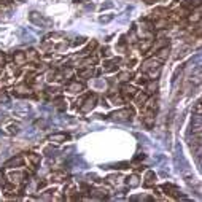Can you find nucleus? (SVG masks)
I'll use <instances>...</instances> for the list:
<instances>
[{"mask_svg": "<svg viewBox=\"0 0 202 202\" xmlns=\"http://www.w3.org/2000/svg\"><path fill=\"white\" fill-rule=\"evenodd\" d=\"M199 5H200L199 0H185V2H183V7L188 8V10H190V8H194V7H199Z\"/></svg>", "mask_w": 202, "mask_h": 202, "instance_id": "nucleus-17", "label": "nucleus"}, {"mask_svg": "<svg viewBox=\"0 0 202 202\" xmlns=\"http://www.w3.org/2000/svg\"><path fill=\"white\" fill-rule=\"evenodd\" d=\"M100 54L105 56V57H107V56H110V49H108V48H102V53H100Z\"/></svg>", "mask_w": 202, "mask_h": 202, "instance_id": "nucleus-36", "label": "nucleus"}, {"mask_svg": "<svg viewBox=\"0 0 202 202\" xmlns=\"http://www.w3.org/2000/svg\"><path fill=\"white\" fill-rule=\"evenodd\" d=\"M25 62V54L24 53H21V51H18V53H15V65H24Z\"/></svg>", "mask_w": 202, "mask_h": 202, "instance_id": "nucleus-12", "label": "nucleus"}, {"mask_svg": "<svg viewBox=\"0 0 202 202\" xmlns=\"http://www.w3.org/2000/svg\"><path fill=\"white\" fill-rule=\"evenodd\" d=\"M24 164V158L22 156H16V158H11V159H8L7 163H5V167H21Z\"/></svg>", "mask_w": 202, "mask_h": 202, "instance_id": "nucleus-6", "label": "nucleus"}, {"mask_svg": "<svg viewBox=\"0 0 202 202\" xmlns=\"http://www.w3.org/2000/svg\"><path fill=\"white\" fill-rule=\"evenodd\" d=\"M131 78H132L131 72H123V73H119V80H121V81H127V80H131Z\"/></svg>", "mask_w": 202, "mask_h": 202, "instance_id": "nucleus-26", "label": "nucleus"}, {"mask_svg": "<svg viewBox=\"0 0 202 202\" xmlns=\"http://www.w3.org/2000/svg\"><path fill=\"white\" fill-rule=\"evenodd\" d=\"M3 65H5V56L2 54V53H0V69H2Z\"/></svg>", "mask_w": 202, "mask_h": 202, "instance_id": "nucleus-37", "label": "nucleus"}, {"mask_svg": "<svg viewBox=\"0 0 202 202\" xmlns=\"http://www.w3.org/2000/svg\"><path fill=\"white\" fill-rule=\"evenodd\" d=\"M78 76H80V78H83V80H89V78L92 76V70H91V69L83 70V72H80V73H78Z\"/></svg>", "mask_w": 202, "mask_h": 202, "instance_id": "nucleus-21", "label": "nucleus"}, {"mask_svg": "<svg viewBox=\"0 0 202 202\" xmlns=\"http://www.w3.org/2000/svg\"><path fill=\"white\" fill-rule=\"evenodd\" d=\"M96 94H91V96H88L85 100H81V103H80V112L81 113H88L94 108V105H96Z\"/></svg>", "mask_w": 202, "mask_h": 202, "instance_id": "nucleus-2", "label": "nucleus"}, {"mask_svg": "<svg viewBox=\"0 0 202 202\" xmlns=\"http://www.w3.org/2000/svg\"><path fill=\"white\" fill-rule=\"evenodd\" d=\"M146 89H148V92H156L158 91V81H150L146 85Z\"/></svg>", "mask_w": 202, "mask_h": 202, "instance_id": "nucleus-23", "label": "nucleus"}, {"mask_svg": "<svg viewBox=\"0 0 202 202\" xmlns=\"http://www.w3.org/2000/svg\"><path fill=\"white\" fill-rule=\"evenodd\" d=\"M29 159L34 163V166H37L40 163V156H35V154H29Z\"/></svg>", "mask_w": 202, "mask_h": 202, "instance_id": "nucleus-33", "label": "nucleus"}, {"mask_svg": "<svg viewBox=\"0 0 202 202\" xmlns=\"http://www.w3.org/2000/svg\"><path fill=\"white\" fill-rule=\"evenodd\" d=\"M167 15H169V11L166 8H154V11H153L154 18H167Z\"/></svg>", "mask_w": 202, "mask_h": 202, "instance_id": "nucleus-15", "label": "nucleus"}, {"mask_svg": "<svg viewBox=\"0 0 202 202\" xmlns=\"http://www.w3.org/2000/svg\"><path fill=\"white\" fill-rule=\"evenodd\" d=\"M27 94H29L27 85H19L13 89V96H16V97H24V96H27Z\"/></svg>", "mask_w": 202, "mask_h": 202, "instance_id": "nucleus-7", "label": "nucleus"}, {"mask_svg": "<svg viewBox=\"0 0 202 202\" xmlns=\"http://www.w3.org/2000/svg\"><path fill=\"white\" fill-rule=\"evenodd\" d=\"M154 180H156V175H154V172L153 170H148L146 173H145V186L146 188H150V186H153L154 185Z\"/></svg>", "mask_w": 202, "mask_h": 202, "instance_id": "nucleus-9", "label": "nucleus"}, {"mask_svg": "<svg viewBox=\"0 0 202 202\" xmlns=\"http://www.w3.org/2000/svg\"><path fill=\"white\" fill-rule=\"evenodd\" d=\"M53 180H54V181H64L65 180V173H62V172L54 173V175H53Z\"/></svg>", "mask_w": 202, "mask_h": 202, "instance_id": "nucleus-24", "label": "nucleus"}, {"mask_svg": "<svg viewBox=\"0 0 202 202\" xmlns=\"http://www.w3.org/2000/svg\"><path fill=\"white\" fill-rule=\"evenodd\" d=\"M86 42V38L85 37H78L76 40H75V42H73V46H78V45H83Z\"/></svg>", "mask_w": 202, "mask_h": 202, "instance_id": "nucleus-32", "label": "nucleus"}, {"mask_svg": "<svg viewBox=\"0 0 202 202\" xmlns=\"http://www.w3.org/2000/svg\"><path fill=\"white\" fill-rule=\"evenodd\" d=\"M163 190L167 193V194H172V196H178L177 193H178V188L177 186H173V185H170V183H166L164 186H163Z\"/></svg>", "mask_w": 202, "mask_h": 202, "instance_id": "nucleus-13", "label": "nucleus"}, {"mask_svg": "<svg viewBox=\"0 0 202 202\" xmlns=\"http://www.w3.org/2000/svg\"><path fill=\"white\" fill-rule=\"evenodd\" d=\"M37 59V51H29L25 54V61H35Z\"/></svg>", "mask_w": 202, "mask_h": 202, "instance_id": "nucleus-27", "label": "nucleus"}, {"mask_svg": "<svg viewBox=\"0 0 202 202\" xmlns=\"http://www.w3.org/2000/svg\"><path fill=\"white\" fill-rule=\"evenodd\" d=\"M49 140L56 142V143H62V142L67 140V135H65V134H53V135L49 137Z\"/></svg>", "mask_w": 202, "mask_h": 202, "instance_id": "nucleus-14", "label": "nucleus"}, {"mask_svg": "<svg viewBox=\"0 0 202 202\" xmlns=\"http://www.w3.org/2000/svg\"><path fill=\"white\" fill-rule=\"evenodd\" d=\"M134 115V110L132 108H123V110H118L115 113H112V118L115 121H119V123H126V121H129Z\"/></svg>", "mask_w": 202, "mask_h": 202, "instance_id": "nucleus-1", "label": "nucleus"}, {"mask_svg": "<svg viewBox=\"0 0 202 202\" xmlns=\"http://www.w3.org/2000/svg\"><path fill=\"white\" fill-rule=\"evenodd\" d=\"M135 97H137V103L140 105V107H143L145 105V102H146V94H135Z\"/></svg>", "mask_w": 202, "mask_h": 202, "instance_id": "nucleus-22", "label": "nucleus"}, {"mask_svg": "<svg viewBox=\"0 0 202 202\" xmlns=\"http://www.w3.org/2000/svg\"><path fill=\"white\" fill-rule=\"evenodd\" d=\"M67 46H69V43L64 42V43H61V45L57 46V51H64V49H67Z\"/></svg>", "mask_w": 202, "mask_h": 202, "instance_id": "nucleus-35", "label": "nucleus"}, {"mask_svg": "<svg viewBox=\"0 0 202 202\" xmlns=\"http://www.w3.org/2000/svg\"><path fill=\"white\" fill-rule=\"evenodd\" d=\"M127 186H131V188L139 186V177H137V175H132V177L127 178Z\"/></svg>", "mask_w": 202, "mask_h": 202, "instance_id": "nucleus-18", "label": "nucleus"}, {"mask_svg": "<svg viewBox=\"0 0 202 202\" xmlns=\"http://www.w3.org/2000/svg\"><path fill=\"white\" fill-rule=\"evenodd\" d=\"M21 2H25V0H21Z\"/></svg>", "mask_w": 202, "mask_h": 202, "instance_id": "nucleus-39", "label": "nucleus"}, {"mask_svg": "<svg viewBox=\"0 0 202 202\" xmlns=\"http://www.w3.org/2000/svg\"><path fill=\"white\" fill-rule=\"evenodd\" d=\"M118 62L119 59H112V61H107L103 62V72H113L118 69Z\"/></svg>", "mask_w": 202, "mask_h": 202, "instance_id": "nucleus-8", "label": "nucleus"}, {"mask_svg": "<svg viewBox=\"0 0 202 202\" xmlns=\"http://www.w3.org/2000/svg\"><path fill=\"white\" fill-rule=\"evenodd\" d=\"M112 167H113V169H127L129 164H127V163H118V164H113Z\"/></svg>", "mask_w": 202, "mask_h": 202, "instance_id": "nucleus-31", "label": "nucleus"}, {"mask_svg": "<svg viewBox=\"0 0 202 202\" xmlns=\"http://www.w3.org/2000/svg\"><path fill=\"white\" fill-rule=\"evenodd\" d=\"M19 127H21V126H19L18 123H11V124H8V126L3 129V132L8 134V135H13V134H18V132H19Z\"/></svg>", "mask_w": 202, "mask_h": 202, "instance_id": "nucleus-11", "label": "nucleus"}, {"mask_svg": "<svg viewBox=\"0 0 202 202\" xmlns=\"http://www.w3.org/2000/svg\"><path fill=\"white\" fill-rule=\"evenodd\" d=\"M158 67H161V65L158 64L156 59H148V61H145L143 65H142V72H150V70L158 69Z\"/></svg>", "mask_w": 202, "mask_h": 202, "instance_id": "nucleus-5", "label": "nucleus"}, {"mask_svg": "<svg viewBox=\"0 0 202 202\" xmlns=\"http://www.w3.org/2000/svg\"><path fill=\"white\" fill-rule=\"evenodd\" d=\"M2 2H3V3H10V2H11V0H2Z\"/></svg>", "mask_w": 202, "mask_h": 202, "instance_id": "nucleus-38", "label": "nucleus"}, {"mask_svg": "<svg viewBox=\"0 0 202 202\" xmlns=\"http://www.w3.org/2000/svg\"><path fill=\"white\" fill-rule=\"evenodd\" d=\"M169 46H164V48H161L159 51H158V54H156V57L159 59V61H164L167 56H169Z\"/></svg>", "mask_w": 202, "mask_h": 202, "instance_id": "nucleus-16", "label": "nucleus"}, {"mask_svg": "<svg viewBox=\"0 0 202 202\" xmlns=\"http://www.w3.org/2000/svg\"><path fill=\"white\" fill-rule=\"evenodd\" d=\"M199 19H200V13H199V10H197V13H194V15H191V16H190V21H191V22L199 21Z\"/></svg>", "mask_w": 202, "mask_h": 202, "instance_id": "nucleus-34", "label": "nucleus"}, {"mask_svg": "<svg viewBox=\"0 0 202 202\" xmlns=\"http://www.w3.org/2000/svg\"><path fill=\"white\" fill-rule=\"evenodd\" d=\"M10 177L13 178V181H21V180H24L25 178V175L24 173H21V172H13Z\"/></svg>", "mask_w": 202, "mask_h": 202, "instance_id": "nucleus-20", "label": "nucleus"}, {"mask_svg": "<svg viewBox=\"0 0 202 202\" xmlns=\"http://www.w3.org/2000/svg\"><path fill=\"white\" fill-rule=\"evenodd\" d=\"M121 94H123L124 99H134L137 94V89L134 86H129V85H124L123 88H121Z\"/></svg>", "mask_w": 202, "mask_h": 202, "instance_id": "nucleus-4", "label": "nucleus"}, {"mask_svg": "<svg viewBox=\"0 0 202 202\" xmlns=\"http://www.w3.org/2000/svg\"><path fill=\"white\" fill-rule=\"evenodd\" d=\"M92 196L94 197H107V194H105V191H102V190H96V191H92Z\"/></svg>", "mask_w": 202, "mask_h": 202, "instance_id": "nucleus-28", "label": "nucleus"}, {"mask_svg": "<svg viewBox=\"0 0 202 202\" xmlns=\"http://www.w3.org/2000/svg\"><path fill=\"white\" fill-rule=\"evenodd\" d=\"M29 19H30V22H34V24H37V25H49V24H51L48 19H45V18L40 15V13H37V11H32V13H30Z\"/></svg>", "mask_w": 202, "mask_h": 202, "instance_id": "nucleus-3", "label": "nucleus"}, {"mask_svg": "<svg viewBox=\"0 0 202 202\" xmlns=\"http://www.w3.org/2000/svg\"><path fill=\"white\" fill-rule=\"evenodd\" d=\"M110 99H112V102L116 103V105H121V103H123V99H121L119 96H115V94H113V96H112Z\"/></svg>", "mask_w": 202, "mask_h": 202, "instance_id": "nucleus-30", "label": "nucleus"}, {"mask_svg": "<svg viewBox=\"0 0 202 202\" xmlns=\"http://www.w3.org/2000/svg\"><path fill=\"white\" fill-rule=\"evenodd\" d=\"M83 85L81 83H78V81H72V83H69L67 85V89H69L72 94H76V92H81L83 91Z\"/></svg>", "mask_w": 202, "mask_h": 202, "instance_id": "nucleus-10", "label": "nucleus"}, {"mask_svg": "<svg viewBox=\"0 0 202 202\" xmlns=\"http://www.w3.org/2000/svg\"><path fill=\"white\" fill-rule=\"evenodd\" d=\"M54 107H56L57 110H61V112H62V110H65V108H67V102H65L64 99H57V100L54 102Z\"/></svg>", "mask_w": 202, "mask_h": 202, "instance_id": "nucleus-19", "label": "nucleus"}, {"mask_svg": "<svg viewBox=\"0 0 202 202\" xmlns=\"http://www.w3.org/2000/svg\"><path fill=\"white\" fill-rule=\"evenodd\" d=\"M107 180H108V183H112V185H116V183H119L121 177H119V175H110Z\"/></svg>", "mask_w": 202, "mask_h": 202, "instance_id": "nucleus-25", "label": "nucleus"}, {"mask_svg": "<svg viewBox=\"0 0 202 202\" xmlns=\"http://www.w3.org/2000/svg\"><path fill=\"white\" fill-rule=\"evenodd\" d=\"M112 19H113V15H105V16H100V18H99V21L103 22V24H105V22H110Z\"/></svg>", "mask_w": 202, "mask_h": 202, "instance_id": "nucleus-29", "label": "nucleus"}]
</instances>
